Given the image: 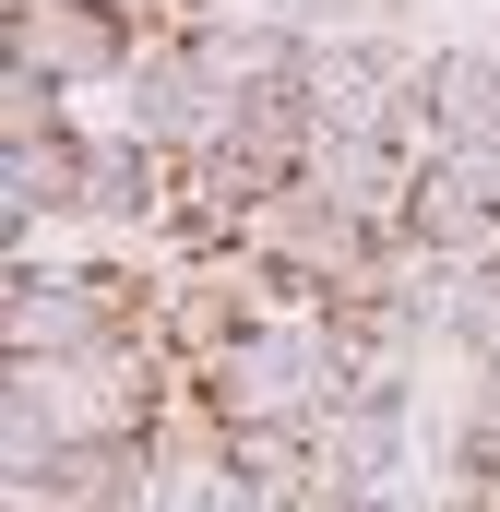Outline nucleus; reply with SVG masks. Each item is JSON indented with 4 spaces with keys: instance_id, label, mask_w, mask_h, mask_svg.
I'll return each instance as SVG.
<instances>
[{
    "instance_id": "obj_1",
    "label": "nucleus",
    "mask_w": 500,
    "mask_h": 512,
    "mask_svg": "<svg viewBox=\"0 0 500 512\" xmlns=\"http://www.w3.org/2000/svg\"><path fill=\"white\" fill-rule=\"evenodd\" d=\"M0 60L48 72L60 96H72V84H131L143 24H131L120 0H12V12H0Z\"/></svg>"
},
{
    "instance_id": "obj_2",
    "label": "nucleus",
    "mask_w": 500,
    "mask_h": 512,
    "mask_svg": "<svg viewBox=\"0 0 500 512\" xmlns=\"http://www.w3.org/2000/svg\"><path fill=\"white\" fill-rule=\"evenodd\" d=\"M167 215H179V155H155L143 131H84V203H72V227L155 251Z\"/></svg>"
},
{
    "instance_id": "obj_3",
    "label": "nucleus",
    "mask_w": 500,
    "mask_h": 512,
    "mask_svg": "<svg viewBox=\"0 0 500 512\" xmlns=\"http://www.w3.org/2000/svg\"><path fill=\"white\" fill-rule=\"evenodd\" d=\"M405 441H417L405 393H346V405L310 429V453H322V512H334V501H370V489H393Z\"/></svg>"
},
{
    "instance_id": "obj_4",
    "label": "nucleus",
    "mask_w": 500,
    "mask_h": 512,
    "mask_svg": "<svg viewBox=\"0 0 500 512\" xmlns=\"http://www.w3.org/2000/svg\"><path fill=\"white\" fill-rule=\"evenodd\" d=\"M48 131H72V96H60L48 72L0 60V143H48Z\"/></svg>"
},
{
    "instance_id": "obj_5",
    "label": "nucleus",
    "mask_w": 500,
    "mask_h": 512,
    "mask_svg": "<svg viewBox=\"0 0 500 512\" xmlns=\"http://www.w3.org/2000/svg\"><path fill=\"white\" fill-rule=\"evenodd\" d=\"M250 12H274L298 36H393L405 24V0H250Z\"/></svg>"
},
{
    "instance_id": "obj_6",
    "label": "nucleus",
    "mask_w": 500,
    "mask_h": 512,
    "mask_svg": "<svg viewBox=\"0 0 500 512\" xmlns=\"http://www.w3.org/2000/svg\"><path fill=\"white\" fill-rule=\"evenodd\" d=\"M334 512H405V501H393V489H370V501H334Z\"/></svg>"
}]
</instances>
